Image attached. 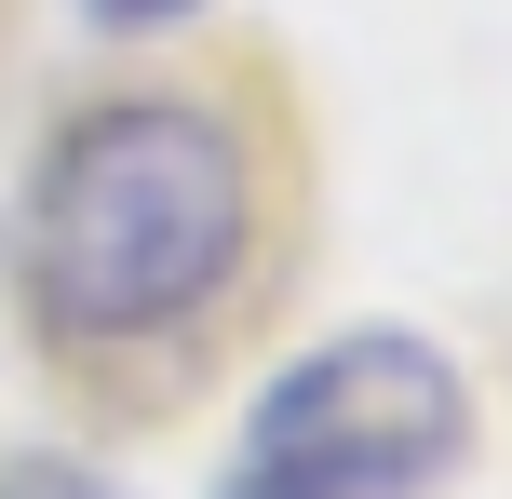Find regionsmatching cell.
<instances>
[{
  "instance_id": "cell-2",
  "label": "cell",
  "mask_w": 512,
  "mask_h": 499,
  "mask_svg": "<svg viewBox=\"0 0 512 499\" xmlns=\"http://www.w3.org/2000/svg\"><path fill=\"white\" fill-rule=\"evenodd\" d=\"M472 446V392L432 338L364 324L256 392L216 499H432Z\"/></svg>"
},
{
  "instance_id": "cell-1",
  "label": "cell",
  "mask_w": 512,
  "mask_h": 499,
  "mask_svg": "<svg viewBox=\"0 0 512 499\" xmlns=\"http://www.w3.org/2000/svg\"><path fill=\"white\" fill-rule=\"evenodd\" d=\"M243 230H256L243 135L203 95H122L54 135L27 189V297L68 338H149L243 270Z\"/></svg>"
},
{
  "instance_id": "cell-3",
  "label": "cell",
  "mask_w": 512,
  "mask_h": 499,
  "mask_svg": "<svg viewBox=\"0 0 512 499\" xmlns=\"http://www.w3.org/2000/svg\"><path fill=\"white\" fill-rule=\"evenodd\" d=\"M0 499H122V486L81 473V459H14V473H0Z\"/></svg>"
},
{
  "instance_id": "cell-4",
  "label": "cell",
  "mask_w": 512,
  "mask_h": 499,
  "mask_svg": "<svg viewBox=\"0 0 512 499\" xmlns=\"http://www.w3.org/2000/svg\"><path fill=\"white\" fill-rule=\"evenodd\" d=\"M189 0H95V27H176Z\"/></svg>"
}]
</instances>
